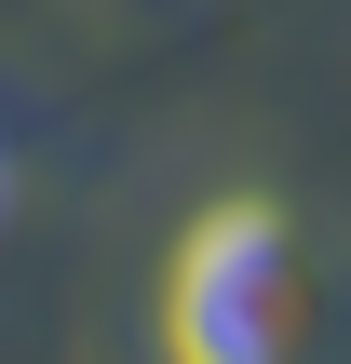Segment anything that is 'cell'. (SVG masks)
Listing matches in <instances>:
<instances>
[{"mask_svg":"<svg viewBox=\"0 0 351 364\" xmlns=\"http://www.w3.org/2000/svg\"><path fill=\"white\" fill-rule=\"evenodd\" d=\"M271 311H284V216L271 203H216L176 243L162 364H271Z\"/></svg>","mask_w":351,"mask_h":364,"instance_id":"6da1fadb","label":"cell"},{"mask_svg":"<svg viewBox=\"0 0 351 364\" xmlns=\"http://www.w3.org/2000/svg\"><path fill=\"white\" fill-rule=\"evenodd\" d=\"M0 203H14V149H0Z\"/></svg>","mask_w":351,"mask_h":364,"instance_id":"7a4b0ae2","label":"cell"}]
</instances>
